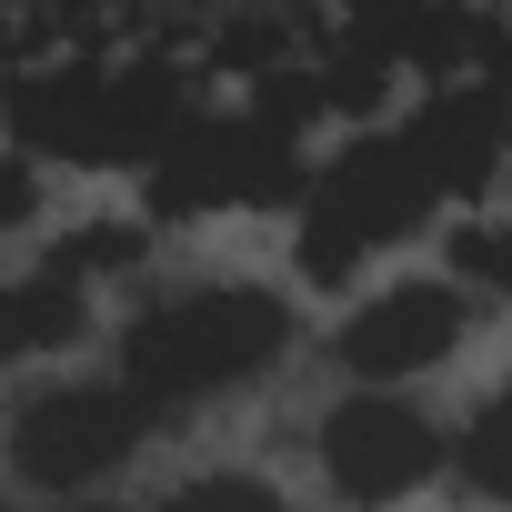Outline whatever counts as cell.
I'll return each mask as SVG.
<instances>
[{
  "label": "cell",
  "mask_w": 512,
  "mask_h": 512,
  "mask_svg": "<svg viewBox=\"0 0 512 512\" xmlns=\"http://www.w3.org/2000/svg\"><path fill=\"white\" fill-rule=\"evenodd\" d=\"M0 51H11V41H0Z\"/></svg>",
  "instance_id": "cell-17"
},
{
  "label": "cell",
  "mask_w": 512,
  "mask_h": 512,
  "mask_svg": "<svg viewBox=\"0 0 512 512\" xmlns=\"http://www.w3.org/2000/svg\"><path fill=\"white\" fill-rule=\"evenodd\" d=\"M282 352H292V302H272L262 282H201V292L151 302L121 332V382L151 412H201L241 382H262Z\"/></svg>",
  "instance_id": "cell-2"
},
{
  "label": "cell",
  "mask_w": 512,
  "mask_h": 512,
  "mask_svg": "<svg viewBox=\"0 0 512 512\" xmlns=\"http://www.w3.org/2000/svg\"><path fill=\"white\" fill-rule=\"evenodd\" d=\"M462 332H472V282H462V272H422V282L372 292V302L332 332V352H342L352 382H422L432 362L462 352Z\"/></svg>",
  "instance_id": "cell-5"
},
{
  "label": "cell",
  "mask_w": 512,
  "mask_h": 512,
  "mask_svg": "<svg viewBox=\"0 0 512 512\" xmlns=\"http://www.w3.org/2000/svg\"><path fill=\"white\" fill-rule=\"evenodd\" d=\"M412 141L432 151V171H442L452 201H482V191L512 171V81H502V71L442 81V91L412 111Z\"/></svg>",
  "instance_id": "cell-6"
},
{
  "label": "cell",
  "mask_w": 512,
  "mask_h": 512,
  "mask_svg": "<svg viewBox=\"0 0 512 512\" xmlns=\"http://www.w3.org/2000/svg\"><path fill=\"white\" fill-rule=\"evenodd\" d=\"M51 512H131V502H101V492H61Z\"/></svg>",
  "instance_id": "cell-15"
},
{
  "label": "cell",
  "mask_w": 512,
  "mask_h": 512,
  "mask_svg": "<svg viewBox=\"0 0 512 512\" xmlns=\"http://www.w3.org/2000/svg\"><path fill=\"white\" fill-rule=\"evenodd\" d=\"M151 512H292V502H282V482H262V472H191V482L161 492Z\"/></svg>",
  "instance_id": "cell-10"
},
{
  "label": "cell",
  "mask_w": 512,
  "mask_h": 512,
  "mask_svg": "<svg viewBox=\"0 0 512 512\" xmlns=\"http://www.w3.org/2000/svg\"><path fill=\"white\" fill-rule=\"evenodd\" d=\"M0 121L41 161H111V71L101 61H51V71L0 91Z\"/></svg>",
  "instance_id": "cell-7"
},
{
  "label": "cell",
  "mask_w": 512,
  "mask_h": 512,
  "mask_svg": "<svg viewBox=\"0 0 512 512\" xmlns=\"http://www.w3.org/2000/svg\"><path fill=\"white\" fill-rule=\"evenodd\" d=\"M191 111H201V101H191V81H181L171 61H131V71H111V171L151 161Z\"/></svg>",
  "instance_id": "cell-8"
},
{
  "label": "cell",
  "mask_w": 512,
  "mask_h": 512,
  "mask_svg": "<svg viewBox=\"0 0 512 512\" xmlns=\"http://www.w3.org/2000/svg\"><path fill=\"white\" fill-rule=\"evenodd\" d=\"M41 221V151H0V231H31Z\"/></svg>",
  "instance_id": "cell-13"
},
{
  "label": "cell",
  "mask_w": 512,
  "mask_h": 512,
  "mask_svg": "<svg viewBox=\"0 0 512 512\" xmlns=\"http://www.w3.org/2000/svg\"><path fill=\"white\" fill-rule=\"evenodd\" d=\"M452 482L482 502H512V372L472 402V422L452 432Z\"/></svg>",
  "instance_id": "cell-9"
},
{
  "label": "cell",
  "mask_w": 512,
  "mask_h": 512,
  "mask_svg": "<svg viewBox=\"0 0 512 512\" xmlns=\"http://www.w3.org/2000/svg\"><path fill=\"white\" fill-rule=\"evenodd\" d=\"M151 402L111 372V382H41L21 412H11V432H0V462H11L31 492H91V482H111L141 442H151Z\"/></svg>",
  "instance_id": "cell-3"
},
{
  "label": "cell",
  "mask_w": 512,
  "mask_h": 512,
  "mask_svg": "<svg viewBox=\"0 0 512 512\" xmlns=\"http://www.w3.org/2000/svg\"><path fill=\"white\" fill-rule=\"evenodd\" d=\"M31 362V322H21V282H0V372Z\"/></svg>",
  "instance_id": "cell-14"
},
{
  "label": "cell",
  "mask_w": 512,
  "mask_h": 512,
  "mask_svg": "<svg viewBox=\"0 0 512 512\" xmlns=\"http://www.w3.org/2000/svg\"><path fill=\"white\" fill-rule=\"evenodd\" d=\"M442 201H452V191H442L432 151L412 141V121H392V131L362 121V131L312 171V191H302V211H292V262H302L312 292H342L372 251L412 241Z\"/></svg>",
  "instance_id": "cell-1"
},
{
  "label": "cell",
  "mask_w": 512,
  "mask_h": 512,
  "mask_svg": "<svg viewBox=\"0 0 512 512\" xmlns=\"http://www.w3.org/2000/svg\"><path fill=\"white\" fill-rule=\"evenodd\" d=\"M141 221H91V231H71V241H51V262L61 272H81V282H101V272H131L141 262Z\"/></svg>",
  "instance_id": "cell-11"
},
{
  "label": "cell",
  "mask_w": 512,
  "mask_h": 512,
  "mask_svg": "<svg viewBox=\"0 0 512 512\" xmlns=\"http://www.w3.org/2000/svg\"><path fill=\"white\" fill-rule=\"evenodd\" d=\"M442 472H452V432L402 382H362V392H342L322 412V482H332V502L392 512V502H412Z\"/></svg>",
  "instance_id": "cell-4"
},
{
  "label": "cell",
  "mask_w": 512,
  "mask_h": 512,
  "mask_svg": "<svg viewBox=\"0 0 512 512\" xmlns=\"http://www.w3.org/2000/svg\"><path fill=\"white\" fill-rule=\"evenodd\" d=\"M452 272L492 302H512V221H462L452 231Z\"/></svg>",
  "instance_id": "cell-12"
},
{
  "label": "cell",
  "mask_w": 512,
  "mask_h": 512,
  "mask_svg": "<svg viewBox=\"0 0 512 512\" xmlns=\"http://www.w3.org/2000/svg\"><path fill=\"white\" fill-rule=\"evenodd\" d=\"M0 512H11V492H0Z\"/></svg>",
  "instance_id": "cell-16"
}]
</instances>
